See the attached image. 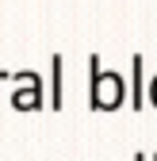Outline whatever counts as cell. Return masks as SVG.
<instances>
[{
  "label": "cell",
  "instance_id": "1",
  "mask_svg": "<svg viewBox=\"0 0 157 161\" xmlns=\"http://www.w3.org/2000/svg\"><path fill=\"white\" fill-rule=\"evenodd\" d=\"M123 104V77L119 73H104L96 65V80H92V108L100 111H111Z\"/></svg>",
  "mask_w": 157,
  "mask_h": 161
},
{
  "label": "cell",
  "instance_id": "2",
  "mask_svg": "<svg viewBox=\"0 0 157 161\" xmlns=\"http://www.w3.org/2000/svg\"><path fill=\"white\" fill-rule=\"evenodd\" d=\"M149 100H153V104H157V77H153V88H149Z\"/></svg>",
  "mask_w": 157,
  "mask_h": 161
}]
</instances>
